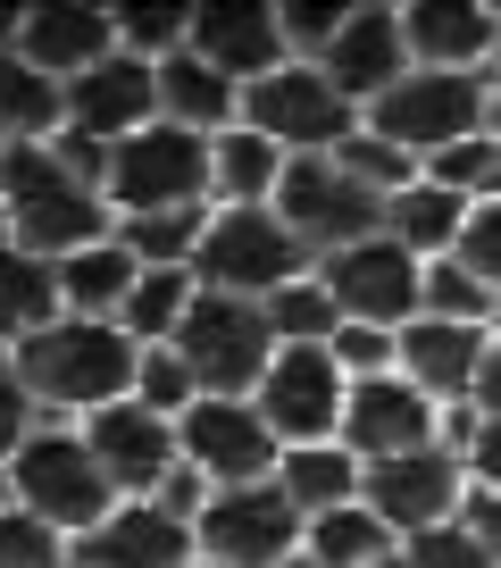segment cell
Segmentation results:
<instances>
[{
  "label": "cell",
  "instance_id": "17",
  "mask_svg": "<svg viewBox=\"0 0 501 568\" xmlns=\"http://www.w3.org/2000/svg\"><path fill=\"white\" fill-rule=\"evenodd\" d=\"M184 51L201 68H217L234 92H250V84H268L276 68H293L285 18H276L268 0H209V9H193V42Z\"/></svg>",
  "mask_w": 501,
  "mask_h": 568
},
{
  "label": "cell",
  "instance_id": "43",
  "mask_svg": "<svg viewBox=\"0 0 501 568\" xmlns=\"http://www.w3.org/2000/svg\"><path fill=\"white\" fill-rule=\"evenodd\" d=\"M451 260L477 267V276L501 293V201H477V210H468V234H460V251H451Z\"/></svg>",
  "mask_w": 501,
  "mask_h": 568
},
{
  "label": "cell",
  "instance_id": "30",
  "mask_svg": "<svg viewBox=\"0 0 501 568\" xmlns=\"http://www.w3.org/2000/svg\"><path fill=\"white\" fill-rule=\"evenodd\" d=\"M276 485H285V501H293L301 518H326V510H351V501H359L368 468H359L342 444H301V452H285V460H276Z\"/></svg>",
  "mask_w": 501,
  "mask_h": 568
},
{
  "label": "cell",
  "instance_id": "6",
  "mask_svg": "<svg viewBox=\"0 0 501 568\" xmlns=\"http://www.w3.org/2000/svg\"><path fill=\"white\" fill-rule=\"evenodd\" d=\"M243 125L268 134L285 160H326V151H342V142L359 134V109L335 92V75H326L318 59H293L268 84L243 92Z\"/></svg>",
  "mask_w": 501,
  "mask_h": 568
},
{
  "label": "cell",
  "instance_id": "3",
  "mask_svg": "<svg viewBox=\"0 0 501 568\" xmlns=\"http://www.w3.org/2000/svg\"><path fill=\"white\" fill-rule=\"evenodd\" d=\"M9 494H18V510H34L42 527L68 535V544H84V535L117 510V485L101 477L84 426H34L25 452L9 460Z\"/></svg>",
  "mask_w": 501,
  "mask_h": 568
},
{
  "label": "cell",
  "instance_id": "5",
  "mask_svg": "<svg viewBox=\"0 0 501 568\" xmlns=\"http://www.w3.org/2000/svg\"><path fill=\"white\" fill-rule=\"evenodd\" d=\"M309 251L293 243V226L276 210H209V234H201V293H234V302H268L293 276H309Z\"/></svg>",
  "mask_w": 501,
  "mask_h": 568
},
{
  "label": "cell",
  "instance_id": "22",
  "mask_svg": "<svg viewBox=\"0 0 501 568\" xmlns=\"http://www.w3.org/2000/svg\"><path fill=\"white\" fill-rule=\"evenodd\" d=\"M326 75H335V92L368 118L385 92L410 75V42H401V9H351V26L335 34V51L318 59Z\"/></svg>",
  "mask_w": 501,
  "mask_h": 568
},
{
  "label": "cell",
  "instance_id": "13",
  "mask_svg": "<svg viewBox=\"0 0 501 568\" xmlns=\"http://www.w3.org/2000/svg\"><path fill=\"white\" fill-rule=\"evenodd\" d=\"M318 276H326V293H335V310H342L351 326H385V335H401V326L418 318L427 260H410L393 234H368V243L318 260Z\"/></svg>",
  "mask_w": 501,
  "mask_h": 568
},
{
  "label": "cell",
  "instance_id": "42",
  "mask_svg": "<svg viewBox=\"0 0 501 568\" xmlns=\"http://www.w3.org/2000/svg\"><path fill=\"white\" fill-rule=\"evenodd\" d=\"M326 352L342 359L351 385H359V376H393L401 368V335H385V326H351V318H342V335L326 343Z\"/></svg>",
  "mask_w": 501,
  "mask_h": 568
},
{
  "label": "cell",
  "instance_id": "39",
  "mask_svg": "<svg viewBox=\"0 0 501 568\" xmlns=\"http://www.w3.org/2000/svg\"><path fill=\"white\" fill-rule=\"evenodd\" d=\"M184 42H193V9H125L117 18V51H134V59H176Z\"/></svg>",
  "mask_w": 501,
  "mask_h": 568
},
{
  "label": "cell",
  "instance_id": "23",
  "mask_svg": "<svg viewBox=\"0 0 501 568\" xmlns=\"http://www.w3.org/2000/svg\"><path fill=\"white\" fill-rule=\"evenodd\" d=\"M484 343L493 326H451V318H410L401 326V376H410L427 402H468L477 393V368H484Z\"/></svg>",
  "mask_w": 501,
  "mask_h": 568
},
{
  "label": "cell",
  "instance_id": "34",
  "mask_svg": "<svg viewBox=\"0 0 501 568\" xmlns=\"http://www.w3.org/2000/svg\"><path fill=\"white\" fill-rule=\"evenodd\" d=\"M268 335L276 343H335L342 335V310H335V293H326V276L309 267V276H293L285 293H268Z\"/></svg>",
  "mask_w": 501,
  "mask_h": 568
},
{
  "label": "cell",
  "instance_id": "45",
  "mask_svg": "<svg viewBox=\"0 0 501 568\" xmlns=\"http://www.w3.org/2000/svg\"><path fill=\"white\" fill-rule=\"evenodd\" d=\"M34 418H42V409H34V393L18 385V368H0V468H9V460H18V452H25V435H34Z\"/></svg>",
  "mask_w": 501,
  "mask_h": 568
},
{
  "label": "cell",
  "instance_id": "26",
  "mask_svg": "<svg viewBox=\"0 0 501 568\" xmlns=\"http://www.w3.org/2000/svg\"><path fill=\"white\" fill-rule=\"evenodd\" d=\"M160 118L217 142L226 125H243V92H234L217 68H201L193 51H176V59H160Z\"/></svg>",
  "mask_w": 501,
  "mask_h": 568
},
{
  "label": "cell",
  "instance_id": "53",
  "mask_svg": "<svg viewBox=\"0 0 501 568\" xmlns=\"http://www.w3.org/2000/svg\"><path fill=\"white\" fill-rule=\"evenodd\" d=\"M285 568H318V560H309V551H301V560H285Z\"/></svg>",
  "mask_w": 501,
  "mask_h": 568
},
{
  "label": "cell",
  "instance_id": "24",
  "mask_svg": "<svg viewBox=\"0 0 501 568\" xmlns=\"http://www.w3.org/2000/svg\"><path fill=\"white\" fill-rule=\"evenodd\" d=\"M285 151L268 134H250V125H226L209 142V210H276V184H285Z\"/></svg>",
  "mask_w": 501,
  "mask_h": 568
},
{
  "label": "cell",
  "instance_id": "44",
  "mask_svg": "<svg viewBox=\"0 0 501 568\" xmlns=\"http://www.w3.org/2000/svg\"><path fill=\"white\" fill-rule=\"evenodd\" d=\"M401 560L410 568H493L484 560V544L468 527H434V535H410V544H401Z\"/></svg>",
  "mask_w": 501,
  "mask_h": 568
},
{
  "label": "cell",
  "instance_id": "28",
  "mask_svg": "<svg viewBox=\"0 0 501 568\" xmlns=\"http://www.w3.org/2000/svg\"><path fill=\"white\" fill-rule=\"evenodd\" d=\"M468 210H477V201H460V193H443L434 176H418L410 193L385 210V234H393L410 260H451L460 234H468Z\"/></svg>",
  "mask_w": 501,
  "mask_h": 568
},
{
  "label": "cell",
  "instance_id": "46",
  "mask_svg": "<svg viewBox=\"0 0 501 568\" xmlns=\"http://www.w3.org/2000/svg\"><path fill=\"white\" fill-rule=\"evenodd\" d=\"M468 485H484V494H501V418H477V435H468Z\"/></svg>",
  "mask_w": 501,
  "mask_h": 568
},
{
  "label": "cell",
  "instance_id": "41",
  "mask_svg": "<svg viewBox=\"0 0 501 568\" xmlns=\"http://www.w3.org/2000/svg\"><path fill=\"white\" fill-rule=\"evenodd\" d=\"M68 535H51L34 510H0V568H59Z\"/></svg>",
  "mask_w": 501,
  "mask_h": 568
},
{
  "label": "cell",
  "instance_id": "21",
  "mask_svg": "<svg viewBox=\"0 0 501 568\" xmlns=\"http://www.w3.org/2000/svg\"><path fill=\"white\" fill-rule=\"evenodd\" d=\"M117 51V18L109 9H84V0H42V9H18V59L59 84H75L84 68Z\"/></svg>",
  "mask_w": 501,
  "mask_h": 568
},
{
  "label": "cell",
  "instance_id": "8",
  "mask_svg": "<svg viewBox=\"0 0 501 568\" xmlns=\"http://www.w3.org/2000/svg\"><path fill=\"white\" fill-rule=\"evenodd\" d=\"M368 134H385V142H401L418 168L427 160H443L451 142H468V134H484V75H443V68H410L385 101L368 109Z\"/></svg>",
  "mask_w": 501,
  "mask_h": 568
},
{
  "label": "cell",
  "instance_id": "35",
  "mask_svg": "<svg viewBox=\"0 0 501 568\" xmlns=\"http://www.w3.org/2000/svg\"><path fill=\"white\" fill-rule=\"evenodd\" d=\"M201 234H209V210H160V217H117V243L143 267H193Z\"/></svg>",
  "mask_w": 501,
  "mask_h": 568
},
{
  "label": "cell",
  "instance_id": "19",
  "mask_svg": "<svg viewBox=\"0 0 501 568\" xmlns=\"http://www.w3.org/2000/svg\"><path fill=\"white\" fill-rule=\"evenodd\" d=\"M75 568H193L201 544L184 518H167L160 501H117L84 544H68Z\"/></svg>",
  "mask_w": 501,
  "mask_h": 568
},
{
  "label": "cell",
  "instance_id": "16",
  "mask_svg": "<svg viewBox=\"0 0 501 568\" xmlns=\"http://www.w3.org/2000/svg\"><path fill=\"white\" fill-rule=\"evenodd\" d=\"M84 444L101 460V477L117 485V501H151L167 485V468H184V444H176V418L143 402H109L84 418Z\"/></svg>",
  "mask_w": 501,
  "mask_h": 568
},
{
  "label": "cell",
  "instance_id": "29",
  "mask_svg": "<svg viewBox=\"0 0 501 568\" xmlns=\"http://www.w3.org/2000/svg\"><path fill=\"white\" fill-rule=\"evenodd\" d=\"M68 134V84L0 51V142H59Z\"/></svg>",
  "mask_w": 501,
  "mask_h": 568
},
{
  "label": "cell",
  "instance_id": "40",
  "mask_svg": "<svg viewBox=\"0 0 501 568\" xmlns=\"http://www.w3.org/2000/svg\"><path fill=\"white\" fill-rule=\"evenodd\" d=\"M276 18H285L293 59H326V51H335V34L351 26V0H285Z\"/></svg>",
  "mask_w": 501,
  "mask_h": 568
},
{
  "label": "cell",
  "instance_id": "14",
  "mask_svg": "<svg viewBox=\"0 0 501 568\" xmlns=\"http://www.w3.org/2000/svg\"><path fill=\"white\" fill-rule=\"evenodd\" d=\"M176 444H184V468H201L217 494L226 485H268L276 460H285V444L259 418V402H209V393L176 418Z\"/></svg>",
  "mask_w": 501,
  "mask_h": 568
},
{
  "label": "cell",
  "instance_id": "48",
  "mask_svg": "<svg viewBox=\"0 0 501 568\" xmlns=\"http://www.w3.org/2000/svg\"><path fill=\"white\" fill-rule=\"evenodd\" d=\"M468 409H477V418H501V326H493V343H484V368H477Z\"/></svg>",
  "mask_w": 501,
  "mask_h": 568
},
{
  "label": "cell",
  "instance_id": "36",
  "mask_svg": "<svg viewBox=\"0 0 501 568\" xmlns=\"http://www.w3.org/2000/svg\"><path fill=\"white\" fill-rule=\"evenodd\" d=\"M335 168H342V176L359 184V193H376V201H385V210H393V201L410 193L418 176H427V168H418L410 151H401V142L368 134V125H359V134H351V142H342V151H335Z\"/></svg>",
  "mask_w": 501,
  "mask_h": 568
},
{
  "label": "cell",
  "instance_id": "25",
  "mask_svg": "<svg viewBox=\"0 0 501 568\" xmlns=\"http://www.w3.org/2000/svg\"><path fill=\"white\" fill-rule=\"evenodd\" d=\"M134 284H143V260L109 234V243H84L75 260H59V302H68V318H125V302H134Z\"/></svg>",
  "mask_w": 501,
  "mask_h": 568
},
{
  "label": "cell",
  "instance_id": "52",
  "mask_svg": "<svg viewBox=\"0 0 501 568\" xmlns=\"http://www.w3.org/2000/svg\"><path fill=\"white\" fill-rule=\"evenodd\" d=\"M376 568H410V560H401V551H393V560H376Z\"/></svg>",
  "mask_w": 501,
  "mask_h": 568
},
{
  "label": "cell",
  "instance_id": "54",
  "mask_svg": "<svg viewBox=\"0 0 501 568\" xmlns=\"http://www.w3.org/2000/svg\"><path fill=\"white\" fill-rule=\"evenodd\" d=\"M0 368H9V343H0Z\"/></svg>",
  "mask_w": 501,
  "mask_h": 568
},
{
  "label": "cell",
  "instance_id": "51",
  "mask_svg": "<svg viewBox=\"0 0 501 568\" xmlns=\"http://www.w3.org/2000/svg\"><path fill=\"white\" fill-rule=\"evenodd\" d=\"M0 510H18V494H9V468H0Z\"/></svg>",
  "mask_w": 501,
  "mask_h": 568
},
{
  "label": "cell",
  "instance_id": "10",
  "mask_svg": "<svg viewBox=\"0 0 501 568\" xmlns=\"http://www.w3.org/2000/svg\"><path fill=\"white\" fill-rule=\"evenodd\" d=\"M301 535H309V518L285 501V485H226V494H209V510H201V527H193V544H201V560H217V568H285V560H301Z\"/></svg>",
  "mask_w": 501,
  "mask_h": 568
},
{
  "label": "cell",
  "instance_id": "37",
  "mask_svg": "<svg viewBox=\"0 0 501 568\" xmlns=\"http://www.w3.org/2000/svg\"><path fill=\"white\" fill-rule=\"evenodd\" d=\"M427 176L443 184V193H460V201H493V184H501V134L451 142L443 160H427Z\"/></svg>",
  "mask_w": 501,
  "mask_h": 568
},
{
  "label": "cell",
  "instance_id": "9",
  "mask_svg": "<svg viewBox=\"0 0 501 568\" xmlns=\"http://www.w3.org/2000/svg\"><path fill=\"white\" fill-rule=\"evenodd\" d=\"M259 418L276 426V444L301 452V444H335L342 435V409H351V376L326 343H276L268 376H259Z\"/></svg>",
  "mask_w": 501,
  "mask_h": 568
},
{
  "label": "cell",
  "instance_id": "11",
  "mask_svg": "<svg viewBox=\"0 0 501 568\" xmlns=\"http://www.w3.org/2000/svg\"><path fill=\"white\" fill-rule=\"evenodd\" d=\"M276 217L293 226V243H301L309 260H335V251L385 234V201L359 193V184L335 168V151H326V160H293L285 168V184H276Z\"/></svg>",
  "mask_w": 501,
  "mask_h": 568
},
{
  "label": "cell",
  "instance_id": "57",
  "mask_svg": "<svg viewBox=\"0 0 501 568\" xmlns=\"http://www.w3.org/2000/svg\"><path fill=\"white\" fill-rule=\"evenodd\" d=\"M0 151H9V142H0Z\"/></svg>",
  "mask_w": 501,
  "mask_h": 568
},
{
  "label": "cell",
  "instance_id": "49",
  "mask_svg": "<svg viewBox=\"0 0 501 568\" xmlns=\"http://www.w3.org/2000/svg\"><path fill=\"white\" fill-rule=\"evenodd\" d=\"M484 134H501V68L484 75Z\"/></svg>",
  "mask_w": 501,
  "mask_h": 568
},
{
  "label": "cell",
  "instance_id": "2",
  "mask_svg": "<svg viewBox=\"0 0 501 568\" xmlns=\"http://www.w3.org/2000/svg\"><path fill=\"white\" fill-rule=\"evenodd\" d=\"M0 201H9V226H18V251L34 260H75L84 243H109L117 234V210L92 193L84 176L59 168L51 142H9L0 151Z\"/></svg>",
  "mask_w": 501,
  "mask_h": 568
},
{
  "label": "cell",
  "instance_id": "20",
  "mask_svg": "<svg viewBox=\"0 0 501 568\" xmlns=\"http://www.w3.org/2000/svg\"><path fill=\"white\" fill-rule=\"evenodd\" d=\"M401 42H410V68L484 75V59H501V9H477V0H410L401 9Z\"/></svg>",
  "mask_w": 501,
  "mask_h": 568
},
{
  "label": "cell",
  "instance_id": "55",
  "mask_svg": "<svg viewBox=\"0 0 501 568\" xmlns=\"http://www.w3.org/2000/svg\"><path fill=\"white\" fill-rule=\"evenodd\" d=\"M193 568H217V560H193Z\"/></svg>",
  "mask_w": 501,
  "mask_h": 568
},
{
  "label": "cell",
  "instance_id": "38",
  "mask_svg": "<svg viewBox=\"0 0 501 568\" xmlns=\"http://www.w3.org/2000/svg\"><path fill=\"white\" fill-rule=\"evenodd\" d=\"M134 402L160 409V418H184V409L201 402V376L184 368L176 343H160V352H143V368H134Z\"/></svg>",
  "mask_w": 501,
  "mask_h": 568
},
{
  "label": "cell",
  "instance_id": "50",
  "mask_svg": "<svg viewBox=\"0 0 501 568\" xmlns=\"http://www.w3.org/2000/svg\"><path fill=\"white\" fill-rule=\"evenodd\" d=\"M9 243H18V226H9V201H0V251H9Z\"/></svg>",
  "mask_w": 501,
  "mask_h": 568
},
{
  "label": "cell",
  "instance_id": "12",
  "mask_svg": "<svg viewBox=\"0 0 501 568\" xmlns=\"http://www.w3.org/2000/svg\"><path fill=\"white\" fill-rule=\"evenodd\" d=\"M335 444L351 452L359 468H385V460H410V452H434V444H443V402H427L401 368H393V376H359Z\"/></svg>",
  "mask_w": 501,
  "mask_h": 568
},
{
  "label": "cell",
  "instance_id": "15",
  "mask_svg": "<svg viewBox=\"0 0 501 568\" xmlns=\"http://www.w3.org/2000/svg\"><path fill=\"white\" fill-rule=\"evenodd\" d=\"M359 501H368L385 527L410 544V535H434V527H460V501H468V460L460 452H410V460H385L368 468V485H359Z\"/></svg>",
  "mask_w": 501,
  "mask_h": 568
},
{
  "label": "cell",
  "instance_id": "33",
  "mask_svg": "<svg viewBox=\"0 0 501 568\" xmlns=\"http://www.w3.org/2000/svg\"><path fill=\"white\" fill-rule=\"evenodd\" d=\"M418 318H451V326H493L501 293L460 260H427V284H418Z\"/></svg>",
  "mask_w": 501,
  "mask_h": 568
},
{
  "label": "cell",
  "instance_id": "47",
  "mask_svg": "<svg viewBox=\"0 0 501 568\" xmlns=\"http://www.w3.org/2000/svg\"><path fill=\"white\" fill-rule=\"evenodd\" d=\"M460 527L484 544V560L501 568V494H484V485H468V501H460Z\"/></svg>",
  "mask_w": 501,
  "mask_h": 568
},
{
  "label": "cell",
  "instance_id": "27",
  "mask_svg": "<svg viewBox=\"0 0 501 568\" xmlns=\"http://www.w3.org/2000/svg\"><path fill=\"white\" fill-rule=\"evenodd\" d=\"M68 318V302H59V267L34 260V251H0V343L18 352V343H34L42 326Z\"/></svg>",
  "mask_w": 501,
  "mask_h": 568
},
{
  "label": "cell",
  "instance_id": "31",
  "mask_svg": "<svg viewBox=\"0 0 501 568\" xmlns=\"http://www.w3.org/2000/svg\"><path fill=\"white\" fill-rule=\"evenodd\" d=\"M301 551H309L318 568H376V560H393V551H401V535L385 527V518H376L368 501H351V510H326V518H309Z\"/></svg>",
  "mask_w": 501,
  "mask_h": 568
},
{
  "label": "cell",
  "instance_id": "56",
  "mask_svg": "<svg viewBox=\"0 0 501 568\" xmlns=\"http://www.w3.org/2000/svg\"><path fill=\"white\" fill-rule=\"evenodd\" d=\"M59 568H75V560H59Z\"/></svg>",
  "mask_w": 501,
  "mask_h": 568
},
{
  "label": "cell",
  "instance_id": "18",
  "mask_svg": "<svg viewBox=\"0 0 501 568\" xmlns=\"http://www.w3.org/2000/svg\"><path fill=\"white\" fill-rule=\"evenodd\" d=\"M143 125H160V68H151V59L109 51L101 68H84L68 84V134L117 151V142H134Z\"/></svg>",
  "mask_w": 501,
  "mask_h": 568
},
{
  "label": "cell",
  "instance_id": "32",
  "mask_svg": "<svg viewBox=\"0 0 501 568\" xmlns=\"http://www.w3.org/2000/svg\"><path fill=\"white\" fill-rule=\"evenodd\" d=\"M201 302V276L193 267H143V284H134V302H125V335L143 343V352H160V343H176V326L193 318Z\"/></svg>",
  "mask_w": 501,
  "mask_h": 568
},
{
  "label": "cell",
  "instance_id": "7",
  "mask_svg": "<svg viewBox=\"0 0 501 568\" xmlns=\"http://www.w3.org/2000/svg\"><path fill=\"white\" fill-rule=\"evenodd\" d=\"M176 352H184V368L201 376L209 402H250L259 376H268V359H276L268 310H259V302H234V293H201L193 318L176 326Z\"/></svg>",
  "mask_w": 501,
  "mask_h": 568
},
{
  "label": "cell",
  "instance_id": "1",
  "mask_svg": "<svg viewBox=\"0 0 501 568\" xmlns=\"http://www.w3.org/2000/svg\"><path fill=\"white\" fill-rule=\"evenodd\" d=\"M9 368L34 393V409H75V418H92V409H109V402H134L143 343L125 335V326H109V318H59V326H42L34 343H18Z\"/></svg>",
  "mask_w": 501,
  "mask_h": 568
},
{
  "label": "cell",
  "instance_id": "4",
  "mask_svg": "<svg viewBox=\"0 0 501 568\" xmlns=\"http://www.w3.org/2000/svg\"><path fill=\"white\" fill-rule=\"evenodd\" d=\"M209 134L193 125H143L134 142L109 151V210L117 217H160V210H209Z\"/></svg>",
  "mask_w": 501,
  "mask_h": 568
}]
</instances>
